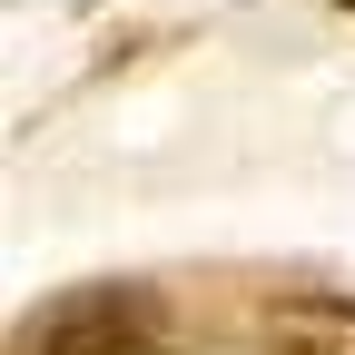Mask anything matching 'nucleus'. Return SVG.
<instances>
[{
	"mask_svg": "<svg viewBox=\"0 0 355 355\" xmlns=\"http://www.w3.org/2000/svg\"><path fill=\"white\" fill-rule=\"evenodd\" d=\"M168 345V306L128 277H89L50 306H30L10 355H158Z\"/></svg>",
	"mask_w": 355,
	"mask_h": 355,
	"instance_id": "f257e3e1",
	"label": "nucleus"
},
{
	"mask_svg": "<svg viewBox=\"0 0 355 355\" xmlns=\"http://www.w3.org/2000/svg\"><path fill=\"white\" fill-rule=\"evenodd\" d=\"M266 355H355V296H277Z\"/></svg>",
	"mask_w": 355,
	"mask_h": 355,
	"instance_id": "f03ea898",
	"label": "nucleus"
},
{
	"mask_svg": "<svg viewBox=\"0 0 355 355\" xmlns=\"http://www.w3.org/2000/svg\"><path fill=\"white\" fill-rule=\"evenodd\" d=\"M345 10H355V0H345Z\"/></svg>",
	"mask_w": 355,
	"mask_h": 355,
	"instance_id": "7ed1b4c3",
	"label": "nucleus"
}]
</instances>
